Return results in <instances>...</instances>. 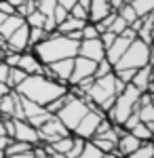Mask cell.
Here are the masks:
<instances>
[{"label":"cell","mask_w":154,"mask_h":158,"mask_svg":"<svg viewBox=\"0 0 154 158\" xmlns=\"http://www.w3.org/2000/svg\"><path fill=\"white\" fill-rule=\"evenodd\" d=\"M13 91H17L21 97L34 101L38 106H47L49 101L61 97L63 93H68V85H61L57 80L49 78L45 74H30L25 76Z\"/></svg>","instance_id":"cell-1"},{"label":"cell","mask_w":154,"mask_h":158,"mask_svg":"<svg viewBox=\"0 0 154 158\" xmlns=\"http://www.w3.org/2000/svg\"><path fill=\"white\" fill-rule=\"evenodd\" d=\"M78 44H80V40H72L70 36L59 34V32L55 30L53 34H49L45 40L36 42L34 47H30V49H32V53L40 59L42 65H49V63H53V61L76 57V55H78Z\"/></svg>","instance_id":"cell-2"},{"label":"cell","mask_w":154,"mask_h":158,"mask_svg":"<svg viewBox=\"0 0 154 158\" xmlns=\"http://www.w3.org/2000/svg\"><path fill=\"white\" fill-rule=\"evenodd\" d=\"M114 80H116V76H114V72H110V74H106V76L95 78L93 85L89 86V91H87V97L91 99L104 114L114 106V99H116V93H114Z\"/></svg>","instance_id":"cell-3"},{"label":"cell","mask_w":154,"mask_h":158,"mask_svg":"<svg viewBox=\"0 0 154 158\" xmlns=\"http://www.w3.org/2000/svg\"><path fill=\"white\" fill-rule=\"evenodd\" d=\"M150 59H152L150 44H146L139 38H135V40L129 42V47L122 53V57L114 63V70H127V68H129V70H137V68L148 65Z\"/></svg>","instance_id":"cell-4"},{"label":"cell","mask_w":154,"mask_h":158,"mask_svg":"<svg viewBox=\"0 0 154 158\" xmlns=\"http://www.w3.org/2000/svg\"><path fill=\"white\" fill-rule=\"evenodd\" d=\"M87 112H89V106L84 103V99L74 97V95L70 93V99H68V101H66V103L55 112V116L63 122V127L72 133V131L76 129V124L80 122V118H83Z\"/></svg>","instance_id":"cell-5"},{"label":"cell","mask_w":154,"mask_h":158,"mask_svg":"<svg viewBox=\"0 0 154 158\" xmlns=\"http://www.w3.org/2000/svg\"><path fill=\"white\" fill-rule=\"evenodd\" d=\"M104 116H106V114H104L101 110H97V108L89 110L83 118H80V122L76 124V129L72 131V135H76V137H80L84 141H89L95 135V129H97V124H99V120H101Z\"/></svg>","instance_id":"cell-6"},{"label":"cell","mask_w":154,"mask_h":158,"mask_svg":"<svg viewBox=\"0 0 154 158\" xmlns=\"http://www.w3.org/2000/svg\"><path fill=\"white\" fill-rule=\"evenodd\" d=\"M66 135H70V131L63 127V122H61L55 114H53L45 124L38 127V139H40V143H53L55 139L66 137Z\"/></svg>","instance_id":"cell-7"},{"label":"cell","mask_w":154,"mask_h":158,"mask_svg":"<svg viewBox=\"0 0 154 158\" xmlns=\"http://www.w3.org/2000/svg\"><path fill=\"white\" fill-rule=\"evenodd\" d=\"M95 68H97V61H91V59H87V57H83V55H76V57H74V68H72V74H70V78H68V86L80 82L83 78L93 76V74H95Z\"/></svg>","instance_id":"cell-8"},{"label":"cell","mask_w":154,"mask_h":158,"mask_svg":"<svg viewBox=\"0 0 154 158\" xmlns=\"http://www.w3.org/2000/svg\"><path fill=\"white\" fill-rule=\"evenodd\" d=\"M28 32H30V27L28 23H21L15 32H13L11 36L4 40V44H6V51H13V53H24V51L30 49V40H28Z\"/></svg>","instance_id":"cell-9"},{"label":"cell","mask_w":154,"mask_h":158,"mask_svg":"<svg viewBox=\"0 0 154 158\" xmlns=\"http://www.w3.org/2000/svg\"><path fill=\"white\" fill-rule=\"evenodd\" d=\"M78 55H83L91 61H101L106 57V49L99 38H84L78 44Z\"/></svg>","instance_id":"cell-10"},{"label":"cell","mask_w":154,"mask_h":158,"mask_svg":"<svg viewBox=\"0 0 154 158\" xmlns=\"http://www.w3.org/2000/svg\"><path fill=\"white\" fill-rule=\"evenodd\" d=\"M13 124H15V133H13V139H17V141H25V143H40V139H38V129L32 127L28 120H15L13 118Z\"/></svg>","instance_id":"cell-11"},{"label":"cell","mask_w":154,"mask_h":158,"mask_svg":"<svg viewBox=\"0 0 154 158\" xmlns=\"http://www.w3.org/2000/svg\"><path fill=\"white\" fill-rule=\"evenodd\" d=\"M17 68H19V70H24L28 76H30V74H45V65H42V63H40V59H38L34 53H32V49L19 53Z\"/></svg>","instance_id":"cell-12"},{"label":"cell","mask_w":154,"mask_h":158,"mask_svg":"<svg viewBox=\"0 0 154 158\" xmlns=\"http://www.w3.org/2000/svg\"><path fill=\"white\" fill-rule=\"evenodd\" d=\"M131 85L135 86V89H139L142 93H143V91L152 93V68H150V63L135 70L133 78H131Z\"/></svg>","instance_id":"cell-13"},{"label":"cell","mask_w":154,"mask_h":158,"mask_svg":"<svg viewBox=\"0 0 154 158\" xmlns=\"http://www.w3.org/2000/svg\"><path fill=\"white\" fill-rule=\"evenodd\" d=\"M129 42H131L129 38H125V36H116V38H114V42H112V44H110V47L106 49V59L112 63V68H114V63H116V61L122 57V53L127 51Z\"/></svg>","instance_id":"cell-14"},{"label":"cell","mask_w":154,"mask_h":158,"mask_svg":"<svg viewBox=\"0 0 154 158\" xmlns=\"http://www.w3.org/2000/svg\"><path fill=\"white\" fill-rule=\"evenodd\" d=\"M110 11H112V9H110V2H108V0H91V2H89V21H91V23H97V21L104 19Z\"/></svg>","instance_id":"cell-15"},{"label":"cell","mask_w":154,"mask_h":158,"mask_svg":"<svg viewBox=\"0 0 154 158\" xmlns=\"http://www.w3.org/2000/svg\"><path fill=\"white\" fill-rule=\"evenodd\" d=\"M21 23H24V17H19L17 13H15V15H6V17H4V21L0 23V36L6 40V38L11 36V34H13V32H15V30H17Z\"/></svg>","instance_id":"cell-16"},{"label":"cell","mask_w":154,"mask_h":158,"mask_svg":"<svg viewBox=\"0 0 154 158\" xmlns=\"http://www.w3.org/2000/svg\"><path fill=\"white\" fill-rule=\"evenodd\" d=\"M152 23H154V17L152 13H148L146 17H142V25L137 27V38L142 40V42H146V44H150L152 42Z\"/></svg>","instance_id":"cell-17"},{"label":"cell","mask_w":154,"mask_h":158,"mask_svg":"<svg viewBox=\"0 0 154 158\" xmlns=\"http://www.w3.org/2000/svg\"><path fill=\"white\" fill-rule=\"evenodd\" d=\"M15 99H17V93H15L13 89L0 97V116H9V118H13V112H15Z\"/></svg>","instance_id":"cell-18"},{"label":"cell","mask_w":154,"mask_h":158,"mask_svg":"<svg viewBox=\"0 0 154 158\" xmlns=\"http://www.w3.org/2000/svg\"><path fill=\"white\" fill-rule=\"evenodd\" d=\"M87 23V21H83V19H76V17H72V15H68L63 21H61L55 30L59 32V34H70V32H76V30H80L83 25Z\"/></svg>","instance_id":"cell-19"},{"label":"cell","mask_w":154,"mask_h":158,"mask_svg":"<svg viewBox=\"0 0 154 158\" xmlns=\"http://www.w3.org/2000/svg\"><path fill=\"white\" fill-rule=\"evenodd\" d=\"M129 133L133 135V137H137L139 141H152L154 129L150 127V124H146V122H137L133 129H129Z\"/></svg>","instance_id":"cell-20"},{"label":"cell","mask_w":154,"mask_h":158,"mask_svg":"<svg viewBox=\"0 0 154 158\" xmlns=\"http://www.w3.org/2000/svg\"><path fill=\"white\" fill-rule=\"evenodd\" d=\"M129 4L133 6V11H135L137 17H146L148 13L154 11V0H131Z\"/></svg>","instance_id":"cell-21"},{"label":"cell","mask_w":154,"mask_h":158,"mask_svg":"<svg viewBox=\"0 0 154 158\" xmlns=\"http://www.w3.org/2000/svg\"><path fill=\"white\" fill-rule=\"evenodd\" d=\"M32 143H25V141H17V139H11V143L4 148V156H13V154H24V152H30L32 150Z\"/></svg>","instance_id":"cell-22"},{"label":"cell","mask_w":154,"mask_h":158,"mask_svg":"<svg viewBox=\"0 0 154 158\" xmlns=\"http://www.w3.org/2000/svg\"><path fill=\"white\" fill-rule=\"evenodd\" d=\"M127 158H154V146L152 141H142L135 152H131Z\"/></svg>","instance_id":"cell-23"},{"label":"cell","mask_w":154,"mask_h":158,"mask_svg":"<svg viewBox=\"0 0 154 158\" xmlns=\"http://www.w3.org/2000/svg\"><path fill=\"white\" fill-rule=\"evenodd\" d=\"M137 116H139V120L146 122V124H150L154 129V106L152 103H143L137 108Z\"/></svg>","instance_id":"cell-24"},{"label":"cell","mask_w":154,"mask_h":158,"mask_svg":"<svg viewBox=\"0 0 154 158\" xmlns=\"http://www.w3.org/2000/svg\"><path fill=\"white\" fill-rule=\"evenodd\" d=\"M45 19H47V17L38 11V9H34L32 13H28L24 17V21L28 23V27H42V25H45Z\"/></svg>","instance_id":"cell-25"},{"label":"cell","mask_w":154,"mask_h":158,"mask_svg":"<svg viewBox=\"0 0 154 158\" xmlns=\"http://www.w3.org/2000/svg\"><path fill=\"white\" fill-rule=\"evenodd\" d=\"M25 76H28V74H25L24 70H19V68H11V70H9V76H6V86H9V89H15Z\"/></svg>","instance_id":"cell-26"},{"label":"cell","mask_w":154,"mask_h":158,"mask_svg":"<svg viewBox=\"0 0 154 158\" xmlns=\"http://www.w3.org/2000/svg\"><path fill=\"white\" fill-rule=\"evenodd\" d=\"M104 156H106V154H104L101 150H97V148H95L91 141H84L83 152H80L76 158H104Z\"/></svg>","instance_id":"cell-27"},{"label":"cell","mask_w":154,"mask_h":158,"mask_svg":"<svg viewBox=\"0 0 154 158\" xmlns=\"http://www.w3.org/2000/svg\"><path fill=\"white\" fill-rule=\"evenodd\" d=\"M57 6V0H36V9L45 17H53V11Z\"/></svg>","instance_id":"cell-28"},{"label":"cell","mask_w":154,"mask_h":158,"mask_svg":"<svg viewBox=\"0 0 154 158\" xmlns=\"http://www.w3.org/2000/svg\"><path fill=\"white\" fill-rule=\"evenodd\" d=\"M116 13H118V17H122V19L127 21V25L133 23V21L137 19V15H135V11H133V6H131L129 2H125V4H122V6H120Z\"/></svg>","instance_id":"cell-29"},{"label":"cell","mask_w":154,"mask_h":158,"mask_svg":"<svg viewBox=\"0 0 154 158\" xmlns=\"http://www.w3.org/2000/svg\"><path fill=\"white\" fill-rule=\"evenodd\" d=\"M49 34L42 30V27H30V32H28V40H30V47H34L36 42H40V40H45Z\"/></svg>","instance_id":"cell-30"},{"label":"cell","mask_w":154,"mask_h":158,"mask_svg":"<svg viewBox=\"0 0 154 158\" xmlns=\"http://www.w3.org/2000/svg\"><path fill=\"white\" fill-rule=\"evenodd\" d=\"M110 72H114V68H112V63L104 57L101 61H97V68H95V78H99V76H106V74H110Z\"/></svg>","instance_id":"cell-31"},{"label":"cell","mask_w":154,"mask_h":158,"mask_svg":"<svg viewBox=\"0 0 154 158\" xmlns=\"http://www.w3.org/2000/svg\"><path fill=\"white\" fill-rule=\"evenodd\" d=\"M83 148H84V139H80V137H76L74 135V141H72V148L66 152V156L68 158H76L80 152H83Z\"/></svg>","instance_id":"cell-32"},{"label":"cell","mask_w":154,"mask_h":158,"mask_svg":"<svg viewBox=\"0 0 154 158\" xmlns=\"http://www.w3.org/2000/svg\"><path fill=\"white\" fill-rule=\"evenodd\" d=\"M125 27H127V21H125L122 17H118V13H116V17H114V21L110 23V27H108V30H110L112 34H116V36H120Z\"/></svg>","instance_id":"cell-33"},{"label":"cell","mask_w":154,"mask_h":158,"mask_svg":"<svg viewBox=\"0 0 154 158\" xmlns=\"http://www.w3.org/2000/svg\"><path fill=\"white\" fill-rule=\"evenodd\" d=\"M80 34H83V40L84 38H99V32H97L95 23H91V21H87V23L80 27Z\"/></svg>","instance_id":"cell-34"},{"label":"cell","mask_w":154,"mask_h":158,"mask_svg":"<svg viewBox=\"0 0 154 158\" xmlns=\"http://www.w3.org/2000/svg\"><path fill=\"white\" fill-rule=\"evenodd\" d=\"M70 15H72V17H76V19H83V21H89V11H87L84 6H80L78 2H76V4H74V6L70 9Z\"/></svg>","instance_id":"cell-35"},{"label":"cell","mask_w":154,"mask_h":158,"mask_svg":"<svg viewBox=\"0 0 154 158\" xmlns=\"http://www.w3.org/2000/svg\"><path fill=\"white\" fill-rule=\"evenodd\" d=\"M133 74H135V70H129V68H127V70H114V76H116L118 80H122L125 85H127V82H131Z\"/></svg>","instance_id":"cell-36"},{"label":"cell","mask_w":154,"mask_h":158,"mask_svg":"<svg viewBox=\"0 0 154 158\" xmlns=\"http://www.w3.org/2000/svg\"><path fill=\"white\" fill-rule=\"evenodd\" d=\"M68 15H70V13L66 11V9H63V6H59V4H57V6H55V11H53V19H55V23L59 25L61 21H63V19H66V17H68Z\"/></svg>","instance_id":"cell-37"},{"label":"cell","mask_w":154,"mask_h":158,"mask_svg":"<svg viewBox=\"0 0 154 158\" xmlns=\"http://www.w3.org/2000/svg\"><path fill=\"white\" fill-rule=\"evenodd\" d=\"M114 38H116V34H112L110 30H106V32H101L99 34V40H101V44H104V49H108L112 42H114Z\"/></svg>","instance_id":"cell-38"},{"label":"cell","mask_w":154,"mask_h":158,"mask_svg":"<svg viewBox=\"0 0 154 158\" xmlns=\"http://www.w3.org/2000/svg\"><path fill=\"white\" fill-rule=\"evenodd\" d=\"M0 13H4V15H15V6H13L9 0H0Z\"/></svg>","instance_id":"cell-39"},{"label":"cell","mask_w":154,"mask_h":158,"mask_svg":"<svg viewBox=\"0 0 154 158\" xmlns=\"http://www.w3.org/2000/svg\"><path fill=\"white\" fill-rule=\"evenodd\" d=\"M9 70H11V68H9L4 61H0V82H4V85H6V76H9Z\"/></svg>","instance_id":"cell-40"},{"label":"cell","mask_w":154,"mask_h":158,"mask_svg":"<svg viewBox=\"0 0 154 158\" xmlns=\"http://www.w3.org/2000/svg\"><path fill=\"white\" fill-rule=\"evenodd\" d=\"M76 2H78V0H57V4H59V6H63L68 13H70V9L76 4Z\"/></svg>","instance_id":"cell-41"},{"label":"cell","mask_w":154,"mask_h":158,"mask_svg":"<svg viewBox=\"0 0 154 158\" xmlns=\"http://www.w3.org/2000/svg\"><path fill=\"white\" fill-rule=\"evenodd\" d=\"M108 2H110V9H112V11H118L120 6H122L125 2H129V0H108Z\"/></svg>","instance_id":"cell-42"},{"label":"cell","mask_w":154,"mask_h":158,"mask_svg":"<svg viewBox=\"0 0 154 158\" xmlns=\"http://www.w3.org/2000/svg\"><path fill=\"white\" fill-rule=\"evenodd\" d=\"M4 158H36V156L32 154V150H30V152H24V154H13V156H4Z\"/></svg>","instance_id":"cell-43"},{"label":"cell","mask_w":154,"mask_h":158,"mask_svg":"<svg viewBox=\"0 0 154 158\" xmlns=\"http://www.w3.org/2000/svg\"><path fill=\"white\" fill-rule=\"evenodd\" d=\"M122 89H125V82H122V80H118V78H116V80H114V93H116V95H118L120 91H122Z\"/></svg>","instance_id":"cell-44"},{"label":"cell","mask_w":154,"mask_h":158,"mask_svg":"<svg viewBox=\"0 0 154 158\" xmlns=\"http://www.w3.org/2000/svg\"><path fill=\"white\" fill-rule=\"evenodd\" d=\"M9 143H11V137H6V135H2V137H0V150H4V148L9 146Z\"/></svg>","instance_id":"cell-45"},{"label":"cell","mask_w":154,"mask_h":158,"mask_svg":"<svg viewBox=\"0 0 154 158\" xmlns=\"http://www.w3.org/2000/svg\"><path fill=\"white\" fill-rule=\"evenodd\" d=\"M9 91H11V89H9V86L4 85V82H0V97H2V95H4V93H9Z\"/></svg>","instance_id":"cell-46"},{"label":"cell","mask_w":154,"mask_h":158,"mask_svg":"<svg viewBox=\"0 0 154 158\" xmlns=\"http://www.w3.org/2000/svg\"><path fill=\"white\" fill-rule=\"evenodd\" d=\"M51 158H68L66 154H61V152H53V154H49Z\"/></svg>","instance_id":"cell-47"},{"label":"cell","mask_w":154,"mask_h":158,"mask_svg":"<svg viewBox=\"0 0 154 158\" xmlns=\"http://www.w3.org/2000/svg\"><path fill=\"white\" fill-rule=\"evenodd\" d=\"M2 135H6V133H4V122H2V118H0V137H2Z\"/></svg>","instance_id":"cell-48"},{"label":"cell","mask_w":154,"mask_h":158,"mask_svg":"<svg viewBox=\"0 0 154 158\" xmlns=\"http://www.w3.org/2000/svg\"><path fill=\"white\" fill-rule=\"evenodd\" d=\"M4 47H6V44H4V38L0 36V49H4Z\"/></svg>","instance_id":"cell-49"},{"label":"cell","mask_w":154,"mask_h":158,"mask_svg":"<svg viewBox=\"0 0 154 158\" xmlns=\"http://www.w3.org/2000/svg\"><path fill=\"white\" fill-rule=\"evenodd\" d=\"M104 158H120V156H116V154H106Z\"/></svg>","instance_id":"cell-50"},{"label":"cell","mask_w":154,"mask_h":158,"mask_svg":"<svg viewBox=\"0 0 154 158\" xmlns=\"http://www.w3.org/2000/svg\"><path fill=\"white\" fill-rule=\"evenodd\" d=\"M4 17H6V15H4V13H0V23L4 21Z\"/></svg>","instance_id":"cell-51"},{"label":"cell","mask_w":154,"mask_h":158,"mask_svg":"<svg viewBox=\"0 0 154 158\" xmlns=\"http://www.w3.org/2000/svg\"><path fill=\"white\" fill-rule=\"evenodd\" d=\"M0 158H4V150H0Z\"/></svg>","instance_id":"cell-52"},{"label":"cell","mask_w":154,"mask_h":158,"mask_svg":"<svg viewBox=\"0 0 154 158\" xmlns=\"http://www.w3.org/2000/svg\"><path fill=\"white\" fill-rule=\"evenodd\" d=\"M47 158H51V156H47Z\"/></svg>","instance_id":"cell-53"}]
</instances>
